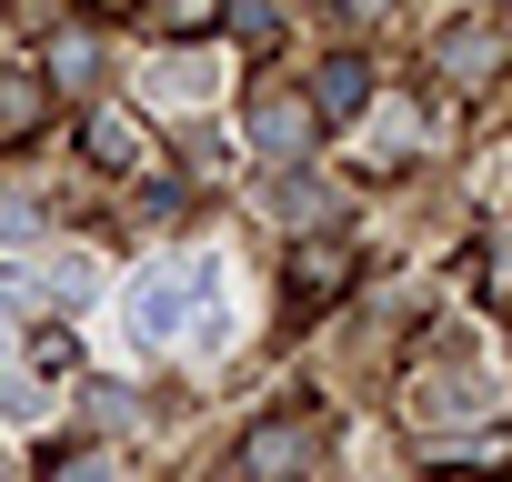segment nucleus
Wrapping results in <instances>:
<instances>
[{
  "instance_id": "nucleus-1",
  "label": "nucleus",
  "mask_w": 512,
  "mask_h": 482,
  "mask_svg": "<svg viewBox=\"0 0 512 482\" xmlns=\"http://www.w3.org/2000/svg\"><path fill=\"white\" fill-rule=\"evenodd\" d=\"M211 262H151L131 292H121V332H131V352H161V342H181V322H201V302H211Z\"/></svg>"
},
{
  "instance_id": "nucleus-2",
  "label": "nucleus",
  "mask_w": 512,
  "mask_h": 482,
  "mask_svg": "<svg viewBox=\"0 0 512 482\" xmlns=\"http://www.w3.org/2000/svg\"><path fill=\"white\" fill-rule=\"evenodd\" d=\"M302 131H312V111H302V101H262V111H251V141H262L272 161H282V151H302Z\"/></svg>"
},
{
  "instance_id": "nucleus-3",
  "label": "nucleus",
  "mask_w": 512,
  "mask_h": 482,
  "mask_svg": "<svg viewBox=\"0 0 512 482\" xmlns=\"http://www.w3.org/2000/svg\"><path fill=\"white\" fill-rule=\"evenodd\" d=\"M241 462H251V482H282V472L302 462V432H292V422H272V432H251V452H241Z\"/></svg>"
},
{
  "instance_id": "nucleus-4",
  "label": "nucleus",
  "mask_w": 512,
  "mask_h": 482,
  "mask_svg": "<svg viewBox=\"0 0 512 482\" xmlns=\"http://www.w3.org/2000/svg\"><path fill=\"white\" fill-rule=\"evenodd\" d=\"M362 81H372L362 61H332V71H322V101H312V111H322V121H352V111H362Z\"/></svg>"
},
{
  "instance_id": "nucleus-5",
  "label": "nucleus",
  "mask_w": 512,
  "mask_h": 482,
  "mask_svg": "<svg viewBox=\"0 0 512 482\" xmlns=\"http://www.w3.org/2000/svg\"><path fill=\"white\" fill-rule=\"evenodd\" d=\"M201 91H211V61H171L161 71V101H201Z\"/></svg>"
},
{
  "instance_id": "nucleus-6",
  "label": "nucleus",
  "mask_w": 512,
  "mask_h": 482,
  "mask_svg": "<svg viewBox=\"0 0 512 482\" xmlns=\"http://www.w3.org/2000/svg\"><path fill=\"white\" fill-rule=\"evenodd\" d=\"M51 482H121V462H111V452H81V462H61Z\"/></svg>"
},
{
  "instance_id": "nucleus-7",
  "label": "nucleus",
  "mask_w": 512,
  "mask_h": 482,
  "mask_svg": "<svg viewBox=\"0 0 512 482\" xmlns=\"http://www.w3.org/2000/svg\"><path fill=\"white\" fill-rule=\"evenodd\" d=\"M91 61H101V51H91V31H71V41H61V51H51V71H71V81H81V71H91Z\"/></svg>"
},
{
  "instance_id": "nucleus-8",
  "label": "nucleus",
  "mask_w": 512,
  "mask_h": 482,
  "mask_svg": "<svg viewBox=\"0 0 512 482\" xmlns=\"http://www.w3.org/2000/svg\"><path fill=\"white\" fill-rule=\"evenodd\" d=\"M352 11H382V0H352Z\"/></svg>"
},
{
  "instance_id": "nucleus-9",
  "label": "nucleus",
  "mask_w": 512,
  "mask_h": 482,
  "mask_svg": "<svg viewBox=\"0 0 512 482\" xmlns=\"http://www.w3.org/2000/svg\"><path fill=\"white\" fill-rule=\"evenodd\" d=\"M0 362H11V332H0Z\"/></svg>"
}]
</instances>
